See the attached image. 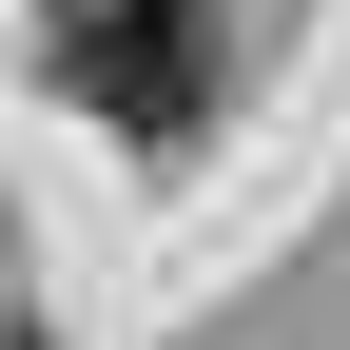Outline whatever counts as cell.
Returning a JSON list of instances; mask_svg holds the SVG:
<instances>
[{
	"mask_svg": "<svg viewBox=\"0 0 350 350\" xmlns=\"http://www.w3.org/2000/svg\"><path fill=\"white\" fill-rule=\"evenodd\" d=\"M0 350H39V331H0Z\"/></svg>",
	"mask_w": 350,
	"mask_h": 350,
	"instance_id": "cell-2",
	"label": "cell"
},
{
	"mask_svg": "<svg viewBox=\"0 0 350 350\" xmlns=\"http://www.w3.org/2000/svg\"><path fill=\"white\" fill-rule=\"evenodd\" d=\"M39 59H59L117 137H156V156L214 117V39H195V0H39Z\"/></svg>",
	"mask_w": 350,
	"mask_h": 350,
	"instance_id": "cell-1",
	"label": "cell"
}]
</instances>
